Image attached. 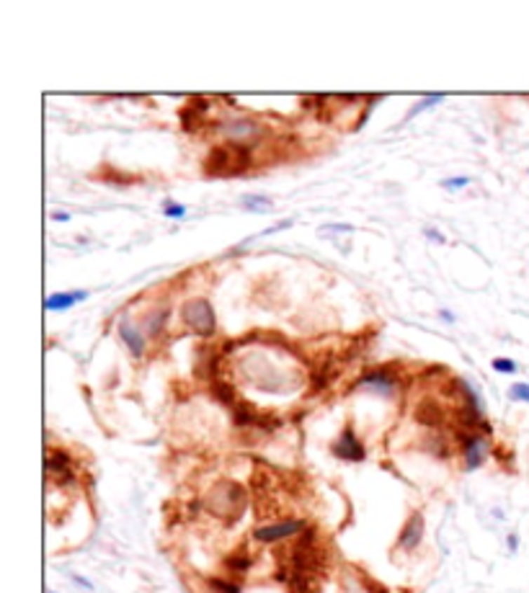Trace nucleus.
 Instances as JSON below:
<instances>
[{"instance_id":"nucleus-18","label":"nucleus","mask_w":529,"mask_h":593,"mask_svg":"<svg viewBox=\"0 0 529 593\" xmlns=\"http://www.w3.org/2000/svg\"><path fill=\"white\" fill-rule=\"evenodd\" d=\"M233 411V423L238 428H253L256 431L258 428V423H261V415L264 413H258L256 408L250 403H246V400H238L235 403V408H230Z\"/></svg>"},{"instance_id":"nucleus-21","label":"nucleus","mask_w":529,"mask_h":593,"mask_svg":"<svg viewBox=\"0 0 529 593\" xmlns=\"http://www.w3.org/2000/svg\"><path fill=\"white\" fill-rule=\"evenodd\" d=\"M168 317H170L168 307H161V309H155V312H150V315L145 317V331H147V335L158 338L163 333V328H166V323H168Z\"/></svg>"},{"instance_id":"nucleus-13","label":"nucleus","mask_w":529,"mask_h":593,"mask_svg":"<svg viewBox=\"0 0 529 593\" xmlns=\"http://www.w3.org/2000/svg\"><path fill=\"white\" fill-rule=\"evenodd\" d=\"M207 111H209L207 98H201V95L189 98V103L181 109V127H184V132H196L199 127H204Z\"/></svg>"},{"instance_id":"nucleus-10","label":"nucleus","mask_w":529,"mask_h":593,"mask_svg":"<svg viewBox=\"0 0 529 593\" xmlns=\"http://www.w3.org/2000/svg\"><path fill=\"white\" fill-rule=\"evenodd\" d=\"M424 534H426L424 514H421V511H413V514L406 519V524H403L401 534H398V542H395V549H401V552H413V549H418V545L424 542Z\"/></svg>"},{"instance_id":"nucleus-11","label":"nucleus","mask_w":529,"mask_h":593,"mask_svg":"<svg viewBox=\"0 0 529 593\" xmlns=\"http://www.w3.org/2000/svg\"><path fill=\"white\" fill-rule=\"evenodd\" d=\"M220 132L227 137V142H248V140L261 135L264 127L250 116H235V119L222 121V124H220Z\"/></svg>"},{"instance_id":"nucleus-27","label":"nucleus","mask_w":529,"mask_h":593,"mask_svg":"<svg viewBox=\"0 0 529 593\" xmlns=\"http://www.w3.org/2000/svg\"><path fill=\"white\" fill-rule=\"evenodd\" d=\"M470 183H473L470 175H455V178H444L441 186L447 191H460V189H465V186H470Z\"/></svg>"},{"instance_id":"nucleus-35","label":"nucleus","mask_w":529,"mask_h":593,"mask_svg":"<svg viewBox=\"0 0 529 593\" xmlns=\"http://www.w3.org/2000/svg\"><path fill=\"white\" fill-rule=\"evenodd\" d=\"M52 220H55V222H67V220H70V214H67V212H55V214H52Z\"/></svg>"},{"instance_id":"nucleus-22","label":"nucleus","mask_w":529,"mask_h":593,"mask_svg":"<svg viewBox=\"0 0 529 593\" xmlns=\"http://www.w3.org/2000/svg\"><path fill=\"white\" fill-rule=\"evenodd\" d=\"M207 588L212 593H243V583H241V580H235V578L209 575L207 578Z\"/></svg>"},{"instance_id":"nucleus-14","label":"nucleus","mask_w":529,"mask_h":593,"mask_svg":"<svg viewBox=\"0 0 529 593\" xmlns=\"http://www.w3.org/2000/svg\"><path fill=\"white\" fill-rule=\"evenodd\" d=\"M116 331H119V338L124 340V346L132 351V356L135 359H142L145 354V346H147V340H145V333L137 328L132 320H129L127 315L119 317V325H116Z\"/></svg>"},{"instance_id":"nucleus-26","label":"nucleus","mask_w":529,"mask_h":593,"mask_svg":"<svg viewBox=\"0 0 529 593\" xmlns=\"http://www.w3.org/2000/svg\"><path fill=\"white\" fill-rule=\"evenodd\" d=\"M359 578H361V588L367 593H393L390 588H385V585L380 583V580H375V578H369L364 570H359Z\"/></svg>"},{"instance_id":"nucleus-12","label":"nucleus","mask_w":529,"mask_h":593,"mask_svg":"<svg viewBox=\"0 0 529 593\" xmlns=\"http://www.w3.org/2000/svg\"><path fill=\"white\" fill-rule=\"evenodd\" d=\"M413 420L424 428H441L447 423V411L441 408V403H436L434 397H424L418 400L413 408Z\"/></svg>"},{"instance_id":"nucleus-4","label":"nucleus","mask_w":529,"mask_h":593,"mask_svg":"<svg viewBox=\"0 0 529 593\" xmlns=\"http://www.w3.org/2000/svg\"><path fill=\"white\" fill-rule=\"evenodd\" d=\"M181 317H184V325L192 333L201 335V338H212L217 333V315L215 307L207 297H194V300L184 302L181 307Z\"/></svg>"},{"instance_id":"nucleus-7","label":"nucleus","mask_w":529,"mask_h":593,"mask_svg":"<svg viewBox=\"0 0 529 593\" xmlns=\"http://www.w3.org/2000/svg\"><path fill=\"white\" fill-rule=\"evenodd\" d=\"M47 477L52 485H60V488H70V485L78 483V474L72 469V457L67 449H52L47 451Z\"/></svg>"},{"instance_id":"nucleus-16","label":"nucleus","mask_w":529,"mask_h":593,"mask_svg":"<svg viewBox=\"0 0 529 593\" xmlns=\"http://www.w3.org/2000/svg\"><path fill=\"white\" fill-rule=\"evenodd\" d=\"M83 300H88V292H86V289H75V292H55L44 300V307H47L49 312H65V309L75 307V305L83 302Z\"/></svg>"},{"instance_id":"nucleus-30","label":"nucleus","mask_w":529,"mask_h":593,"mask_svg":"<svg viewBox=\"0 0 529 593\" xmlns=\"http://www.w3.org/2000/svg\"><path fill=\"white\" fill-rule=\"evenodd\" d=\"M493 369L501 374H514L516 372V364H514L511 359H493Z\"/></svg>"},{"instance_id":"nucleus-24","label":"nucleus","mask_w":529,"mask_h":593,"mask_svg":"<svg viewBox=\"0 0 529 593\" xmlns=\"http://www.w3.org/2000/svg\"><path fill=\"white\" fill-rule=\"evenodd\" d=\"M241 204L246 206L248 212L261 214V212H266V209L272 206V199H269V196H258V194H246V196L241 199Z\"/></svg>"},{"instance_id":"nucleus-31","label":"nucleus","mask_w":529,"mask_h":593,"mask_svg":"<svg viewBox=\"0 0 529 593\" xmlns=\"http://www.w3.org/2000/svg\"><path fill=\"white\" fill-rule=\"evenodd\" d=\"M70 580L75 585H78V588H86V591H93V583H91L88 578H83V575H75V573H72L70 575Z\"/></svg>"},{"instance_id":"nucleus-20","label":"nucleus","mask_w":529,"mask_h":593,"mask_svg":"<svg viewBox=\"0 0 529 593\" xmlns=\"http://www.w3.org/2000/svg\"><path fill=\"white\" fill-rule=\"evenodd\" d=\"M209 392L215 395V400H220V403L227 405V408H235V403H238V392H235V387L225 380L209 382Z\"/></svg>"},{"instance_id":"nucleus-34","label":"nucleus","mask_w":529,"mask_h":593,"mask_svg":"<svg viewBox=\"0 0 529 593\" xmlns=\"http://www.w3.org/2000/svg\"><path fill=\"white\" fill-rule=\"evenodd\" d=\"M323 229H333V232H351V225H328V227H323Z\"/></svg>"},{"instance_id":"nucleus-2","label":"nucleus","mask_w":529,"mask_h":593,"mask_svg":"<svg viewBox=\"0 0 529 593\" xmlns=\"http://www.w3.org/2000/svg\"><path fill=\"white\" fill-rule=\"evenodd\" d=\"M284 568L295 570V573H305V575H315V578H321L323 573L328 570V549L321 545L315 526H307V529L297 537L295 545L289 547Z\"/></svg>"},{"instance_id":"nucleus-33","label":"nucleus","mask_w":529,"mask_h":593,"mask_svg":"<svg viewBox=\"0 0 529 593\" xmlns=\"http://www.w3.org/2000/svg\"><path fill=\"white\" fill-rule=\"evenodd\" d=\"M424 235L429 237V240H436V243H444V235H441V232H436V229H434V227H426Z\"/></svg>"},{"instance_id":"nucleus-28","label":"nucleus","mask_w":529,"mask_h":593,"mask_svg":"<svg viewBox=\"0 0 529 593\" xmlns=\"http://www.w3.org/2000/svg\"><path fill=\"white\" fill-rule=\"evenodd\" d=\"M163 214H166V217H170V220H184V217H186V206L184 204H176V201H166V204H163Z\"/></svg>"},{"instance_id":"nucleus-6","label":"nucleus","mask_w":529,"mask_h":593,"mask_svg":"<svg viewBox=\"0 0 529 593\" xmlns=\"http://www.w3.org/2000/svg\"><path fill=\"white\" fill-rule=\"evenodd\" d=\"M307 526H310V524H307L305 519H284V521L256 526V529H253V539H256L258 545H276V542H284V539H289V537H300Z\"/></svg>"},{"instance_id":"nucleus-19","label":"nucleus","mask_w":529,"mask_h":593,"mask_svg":"<svg viewBox=\"0 0 529 593\" xmlns=\"http://www.w3.org/2000/svg\"><path fill=\"white\" fill-rule=\"evenodd\" d=\"M333 377H336V374L330 369V359L326 356L321 364H315L313 372H310V389H313V392H323V389L330 385Z\"/></svg>"},{"instance_id":"nucleus-23","label":"nucleus","mask_w":529,"mask_h":593,"mask_svg":"<svg viewBox=\"0 0 529 593\" xmlns=\"http://www.w3.org/2000/svg\"><path fill=\"white\" fill-rule=\"evenodd\" d=\"M426 451L434 454L436 459H449V454H452V449H449V439L441 434L429 436V439H426Z\"/></svg>"},{"instance_id":"nucleus-25","label":"nucleus","mask_w":529,"mask_h":593,"mask_svg":"<svg viewBox=\"0 0 529 593\" xmlns=\"http://www.w3.org/2000/svg\"><path fill=\"white\" fill-rule=\"evenodd\" d=\"M444 101V93H431V95H426V98H421V101L413 106V109L406 114V121H410L413 116H418L421 111H426V109H431V106H436V103H441Z\"/></svg>"},{"instance_id":"nucleus-5","label":"nucleus","mask_w":529,"mask_h":593,"mask_svg":"<svg viewBox=\"0 0 529 593\" xmlns=\"http://www.w3.org/2000/svg\"><path fill=\"white\" fill-rule=\"evenodd\" d=\"M455 441L460 444L462 449V457H465V469L473 472L486 462V454H488V436L478 434V431H465V428H457L455 431Z\"/></svg>"},{"instance_id":"nucleus-32","label":"nucleus","mask_w":529,"mask_h":593,"mask_svg":"<svg viewBox=\"0 0 529 593\" xmlns=\"http://www.w3.org/2000/svg\"><path fill=\"white\" fill-rule=\"evenodd\" d=\"M506 547H509V552H516V549H519V537H516V534H509V537H506Z\"/></svg>"},{"instance_id":"nucleus-15","label":"nucleus","mask_w":529,"mask_h":593,"mask_svg":"<svg viewBox=\"0 0 529 593\" xmlns=\"http://www.w3.org/2000/svg\"><path fill=\"white\" fill-rule=\"evenodd\" d=\"M279 580L287 585L289 593H318V578L315 575H305V573H295L281 565L279 570Z\"/></svg>"},{"instance_id":"nucleus-8","label":"nucleus","mask_w":529,"mask_h":593,"mask_svg":"<svg viewBox=\"0 0 529 593\" xmlns=\"http://www.w3.org/2000/svg\"><path fill=\"white\" fill-rule=\"evenodd\" d=\"M398 380L401 374L393 364L385 366H375V369H367V372L359 377V385L364 387H372L375 392H380L382 397H393L398 392Z\"/></svg>"},{"instance_id":"nucleus-1","label":"nucleus","mask_w":529,"mask_h":593,"mask_svg":"<svg viewBox=\"0 0 529 593\" xmlns=\"http://www.w3.org/2000/svg\"><path fill=\"white\" fill-rule=\"evenodd\" d=\"M201 506L207 508L215 519L225 521L227 526H233V524L241 521L246 508H248V493H246V488L241 483H235V480H220V483H215L209 488L207 498H204Z\"/></svg>"},{"instance_id":"nucleus-36","label":"nucleus","mask_w":529,"mask_h":593,"mask_svg":"<svg viewBox=\"0 0 529 593\" xmlns=\"http://www.w3.org/2000/svg\"><path fill=\"white\" fill-rule=\"evenodd\" d=\"M441 320H444V323H455V317L449 315L447 309H444V312H441Z\"/></svg>"},{"instance_id":"nucleus-17","label":"nucleus","mask_w":529,"mask_h":593,"mask_svg":"<svg viewBox=\"0 0 529 593\" xmlns=\"http://www.w3.org/2000/svg\"><path fill=\"white\" fill-rule=\"evenodd\" d=\"M253 565H256V557H253L248 549H238V552H230L222 560V568L227 570L230 575H246V573H250V570H253Z\"/></svg>"},{"instance_id":"nucleus-29","label":"nucleus","mask_w":529,"mask_h":593,"mask_svg":"<svg viewBox=\"0 0 529 593\" xmlns=\"http://www.w3.org/2000/svg\"><path fill=\"white\" fill-rule=\"evenodd\" d=\"M509 397L511 400H521V403H529V385H511L509 387Z\"/></svg>"},{"instance_id":"nucleus-3","label":"nucleus","mask_w":529,"mask_h":593,"mask_svg":"<svg viewBox=\"0 0 529 593\" xmlns=\"http://www.w3.org/2000/svg\"><path fill=\"white\" fill-rule=\"evenodd\" d=\"M250 155H253V147H248V142L215 145L204 160V175L222 178V175L246 173L250 168Z\"/></svg>"},{"instance_id":"nucleus-9","label":"nucleus","mask_w":529,"mask_h":593,"mask_svg":"<svg viewBox=\"0 0 529 593\" xmlns=\"http://www.w3.org/2000/svg\"><path fill=\"white\" fill-rule=\"evenodd\" d=\"M330 451H333V457H338L341 462H364V459H367V449H364V444L359 441V436H356L351 423H346L341 436L336 439V444L330 446Z\"/></svg>"}]
</instances>
